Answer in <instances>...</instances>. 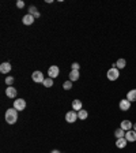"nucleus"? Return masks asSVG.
Segmentation results:
<instances>
[{"instance_id": "nucleus-24", "label": "nucleus", "mask_w": 136, "mask_h": 153, "mask_svg": "<svg viewBox=\"0 0 136 153\" xmlns=\"http://www.w3.org/2000/svg\"><path fill=\"white\" fill-rule=\"evenodd\" d=\"M16 7H18V8H23L25 7V1H23V0H18V1H16Z\"/></svg>"}, {"instance_id": "nucleus-12", "label": "nucleus", "mask_w": 136, "mask_h": 153, "mask_svg": "<svg viewBox=\"0 0 136 153\" xmlns=\"http://www.w3.org/2000/svg\"><path fill=\"white\" fill-rule=\"evenodd\" d=\"M6 94H7L8 98H15L16 97V89L12 86H8L7 89H6Z\"/></svg>"}, {"instance_id": "nucleus-2", "label": "nucleus", "mask_w": 136, "mask_h": 153, "mask_svg": "<svg viewBox=\"0 0 136 153\" xmlns=\"http://www.w3.org/2000/svg\"><path fill=\"white\" fill-rule=\"evenodd\" d=\"M106 77H108L109 81H117L118 77H120V70L116 68V67H112V68H109V70H108Z\"/></svg>"}, {"instance_id": "nucleus-23", "label": "nucleus", "mask_w": 136, "mask_h": 153, "mask_svg": "<svg viewBox=\"0 0 136 153\" xmlns=\"http://www.w3.org/2000/svg\"><path fill=\"white\" fill-rule=\"evenodd\" d=\"M6 83H7V86H11L14 83V77H7L6 78Z\"/></svg>"}, {"instance_id": "nucleus-22", "label": "nucleus", "mask_w": 136, "mask_h": 153, "mask_svg": "<svg viewBox=\"0 0 136 153\" xmlns=\"http://www.w3.org/2000/svg\"><path fill=\"white\" fill-rule=\"evenodd\" d=\"M63 88H64L66 90H70L71 88H72V82H71V81H67V82L63 83Z\"/></svg>"}, {"instance_id": "nucleus-14", "label": "nucleus", "mask_w": 136, "mask_h": 153, "mask_svg": "<svg viewBox=\"0 0 136 153\" xmlns=\"http://www.w3.org/2000/svg\"><path fill=\"white\" fill-rule=\"evenodd\" d=\"M112 66L116 67V68H118V70H123V68L127 66V62H125V59H118L116 63H113Z\"/></svg>"}, {"instance_id": "nucleus-4", "label": "nucleus", "mask_w": 136, "mask_h": 153, "mask_svg": "<svg viewBox=\"0 0 136 153\" xmlns=\"http://www.w3.org/2000/svg\"><path fill=\"white\" fill-rule=\"evenodd\" d=\"M76 119H79L78 118V112H76V111H70V112H67L66 114V120L68 123L76 122Z\"/></svg>"}, {"instance_id": "nucleus-25", "label": "nucleus", "mask_w": 136, "mask_h": 153, "mask_svg": "<svg viewBox=\"0 0 136 153\" xmlns=\"http://www.w3.org/2000/svg\"><path fill=\"white\" fill-rule=\"evenodd\" d=\"M71 67H72V70H78L79 71V68H80V64L75 62V63H72V66H71Z\"/></svg>"}, {"instance_id": "nucleus-16", "label": "nucleus", "mask_w": 136, "mask_h": 153, "mask_svg": "<svg viewBox=\"0 0 136 153\" xmlns=\"http://www.w3.org/2000/svg\"><path fill=\"white\" fill-rule=\"evenodd\" d=\"M68 77H70V81L71 82H75V81H78L79 79V71L78 70H72L70 73V75H68Z\"/></svg>"}, {"instance_id": "nucleus-11", "label": "nucleus", "mask_w": 136, "mask_h": 153, "mask_svg": "<svg viewBox=\"0 0 136 153\" xmlns=\"http://www.w3.org/2000/svg\"><path fill=\"white\" fill-rule=\"evenodd\" d=\"M118 107H120L121 111H128L131 108V101H128L127 98H123L120 101V104H118Z\"/></svg>"}, {"instance_id": "nucleus-5", "label": "nucleus", "mask_w": 136, "mask_h": 153, "mask_svg": "<svg viewBox=\"0 0 136 153\" xmlns=\"http://www.w3.org/2000/svg\"><path fill=\"white\" fill-rule=\"evenodd\" d=\"M58 73H60V68H58L57 66H51L49 70H48V77L54 79L56 77H58Z\"/></svg>"}, {"instance_id": "nucleus-9", "label": "nucleus", "mask_w": 136, "mask_h": 153, "mask_svg": "<svg viewBox=\"0 0 136 153\" xmlns=\"http://www.w3.org/2000/svg\"><path fill=\"white\" fill-rule=\"evenodd\" d=\"M125 139L128 142H135L136 141V131L135 130H129L125 133Z\"/></svg>"}, {"instance_id": "nucleus-19", "label": "nucleus", "mask_w": 136, "mask_h": 153, "mask_svg": "<svg viewBox=\"0 0 136 153\" xmlns=\"http://www.w3.org/2000/svg\"><path fill=\"white\" fill-rule=\"evenodd\" d=\"M125 133H127V131H124V130L121 129H117L116 131H114V135H116V138H125Z\"/></svg>"}, {"instance_id": "nucleus-7", "label": "nucleus", "mask_w": 136, "mask_h": 153, "mask_svg": "<svg viewBox=\"0 0 136 153\" xmlns=\"http://www.w3.org/2000/svg\"><path fill=\"white\" fill-rule=\"evenodd\" d=\"M120 127L124 130V131H129V130L133 129V123L131 122V120H127V119H125V120H121Z\"/></svg>"}, {"instance_id": "nucleus-26", "label": "nucleus", "mask_w": 136, "mask_h": 153, "mask_svg": "<svg viewBox=\"0 0 136 153\" xmlns=\"http://www.w3.org/2000/svg\"><path fill=\"white\" fill-rule=\"evenodd\" d=\"M51 153H61V152H60V150H57V149H54V150H52Z\"/></svg>"}, {"instance_id": "nucleus-8", "label": "nucleus", "mask_w": 136, "mask_h": 153, "mask_svg": "<svg viewBox=\"0 0 136 153\" xmlns=\"http://www.w3.org/2000/svg\"><path fill=\"white\" fill-rule=\"evenodd\" d=\"M34 16L31 15V14H27V15H25L23 18H22V22H23V25H26V26H30V25L34 23Z\"/></svg>"}, {"instance_id": "nucleus-27", "label": "nucleus", "mask_w": 136, "mask_h": 153, "mask_svg": "<svg viewBox=\"0 0 136 153\" xmlns=\"http://www.w3.org/2000/svg\"><path fill=\"white\" fill-rule=\"evenodd\" d=\"M133 130L136 131V123H133Z\"/></svg>"}, {"instance_id": "nucleus-17", "label": "nucleus", "mask_w": 136, "mask_h": 153, "mask_svg": "<svg viewBox=\"0 0 136 153\" xmlns=\"http://www.w3.org/2000/svg\"><path fill=\"white\" fill-rule=\"evenodd\" d=\"M72 110L76 111V112H79V111L82 110V101L80 100H74V101H72Z\"/></svg>"}, {"instance_id": "nucleus-3", "label": "nucleus", "mask_w": 136, "mask_h": 153, "mask_svg": "<svg viewBox=\"0 0 136 153\" xmlns=\"http://www.w3.org/2000/svg\"><path fill=\"white\" fill-rule=\"evenodd\" d=\"M14 108L16 111H23L26 108V101L23 98H15L14 100Z\"/></svg>"}, {"instance_id": "nucleus-21", "label": "nucleus", "mask_w": 136, "mask_h": 153, "mask_svg": "<svg viewBox=\"0 0 136 153\" xmlns=\"http://www.w3.org/2000/svg\"><path fill=\"white\" fill-rule=\"evenodd\" d=\"M42 83H44V86L45 88H52L53 86V79L48 77V78H45V81H44Z\"/></svg>"}, {"instance_id": "nucleus-18", "label": "nucleus", "mask_w": 136, "mask_h": 153, "mask_svg": "<svg viewBox=\"0 0 136 153\" xmlns=\"http://www.w3.org/2000/svg\"><path fill=\"white\" fill-rule=\"evenodd\" d=\"M29 14H31L34 18H39V12L37 11V7H35V6H31V7L29 8Z\"/></svg>"}, {"instance_id": "nucleus-6", "label": "nucleus", "mask_w": 136, "mask_h": 153, "mask_svg": "<svg viewBox=\"0 0 136 153\" xmlns=\"http://www.w3.org/2000/svg\"><path fill=\"white\" fill-rule=\"evenodd\" d=\"M31 78H33V81L37 82V83H41V82L45 81V78H44V75H42L41 71H34V73L31 74Z\"/></svg>"}, {"instance_id": "nucleus-13", "label": "nucleus", "mask_w": 136, "mask_h": 153, "mask_svg": "<svg viewBox=\"0 0 136 153\" xmlns=\"http://www.w3.org/2000/svg\"><path fill=\"white\" fill-rule=\"evenodd\" d=\"M127 144H128V141H127L125 138H117L116 146L118 148V149H124L125 146H127Z\"/></svg>"}, {"instance_id": "nucleus-10", "label": "nucleus", "mask_w": 136, "mask_h": 153, "mask_svg": "<svg viewBox=\"0 0 136 153\" xmlns=\"http://www.w3.org/2000/svg\"><path fill=\"white\" fill-rule=\"evenodd\" d=\"M10 71H11V64L8 62H4L0 64V73L1 74H8Z\"/></svg>"}, {"instance_id": "nucleus-20", "label": "nucleus", "mask_w": 136, "mask_h": 153, "mask_svg": "<svg viewBox=\"0 0 136 153\" xmlns=\"http://www.w3.org/2000/svg\"><path fill=\"white\" fill-rule=\"evenodd\" d=\"M87 116H89V114H87V111H86V110H80V111L78 112V118L82 119V120L87 119Z\"/></svg>"}, {"instance_id": "nucleus-15", "label": "nucleus", "mask_w": 136, "mask_h": 153, "mask_svg": "<svg viewBox=\"0 0 136 153\" xmlns=\"http://www.w3.org/2000/svg\"><path fill=\"white\" fill-rule=\"evenodd\" d=\"M127 100L131 102L136 101V89H132V90H129L128 93H127Z\"/></svg>"}, {"instance_id": "nucleus-1", "label": "nucleus", "mask_w": 136, "mask_h": 153, "mask_svg": "<svg viewBox=\"0 0 136 153\" xmlns=\"http://www.w3.org/2000/svg\"><path fill=\"white\" fill-rule=\"evenodd\" d=\"M18 120V111L15 108H8L6 112V122L8 125H14Z\"/></svg>"}]
</instances>
